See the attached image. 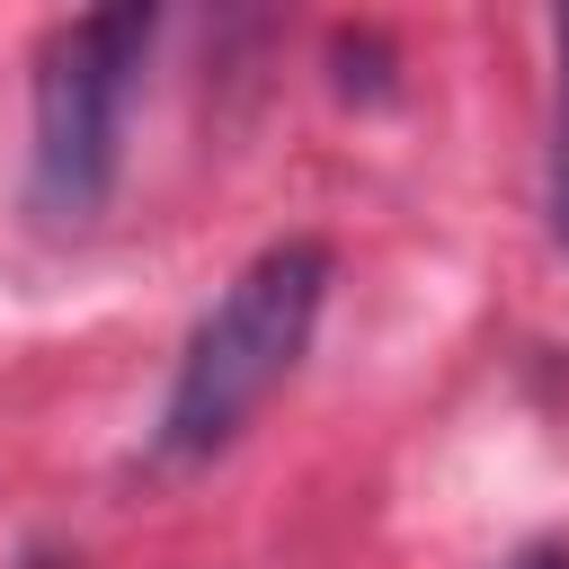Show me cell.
I'll list each match as a JSON object with an SVG mask.
<instances>
[{
  "instance_id": "6da1fadb",
  "label": "cell",
  "mask_w": 569,
  "mask_h": 569,
  "mask_svg": "<svg viewBox=\"0 0 569 569\" xmlns=\"http://www.w3.org/2000/svg\"><path fill=\"white\" fill-rule=\"evenodd\" d=\"M338 284V249L293 231L276 249H258L222 302L196 320L178 373H169V400H160V427H151V453L160 462H213L222 445H240V427L293 382L311 329H320V302Z\"/></svg>"
},
{
  "instance_id": "7a4b0ae2",
  "label": "cell",
  "mask_w": 569,
  "mask_h": 569,
  "mask_svg": "<svg viewBox=\"0 0 569 569\" xmlns=\"http://www.w3.org/2000/svg\"><path fill=\"white\" fill-rule=\"evenodd\" d=\"M160 9H80L36 44V142H27V204L44 231H80L107 213L124 169V107Z\"/></svg>"
},
{
  "instance_id": "3957f363",
  "label": "cell",
  "mask_w": 569,
  "mask_h": 569,
  "mask_svg": "<svg viewBox=\"0 0 569 569\" xmlns=\"http://www.w3.org/2000/svg\"><path fill=\"white\" fill-rule=\"evenodd\" d=\"M551 231L569 240V18H560V107H551Z\"/></svg>"
},
{
  "instance_id": "277c9868",
  "label": "cell",
  "mask_w": 569,
  "mask_h": 569,
  "mask_svg": "<svg viewBox=\"0 0 569 569\" xmlns=\"http://www.w3.org/2000/svg\"><path fill=\"white\" fill-rule=\"evenodd\" d=\"M507 569H569V542H533V551H516Z\"/></svg>"
},
{
  "instance_id": "5b68a950",
  "label": "cell",
  "mask_w": 569,
  "mask_h": 569,
  "mask_svg": "<svg viewBox=\"0 0 569 569\" xmlns=\"http://www.w3.org/2000/svg\"><path fill=\"white\" fill-rule=\"evenodd\" d=\"M18 569H80V560H62V551H27Z\"/></svg>"
}]
</instances>
